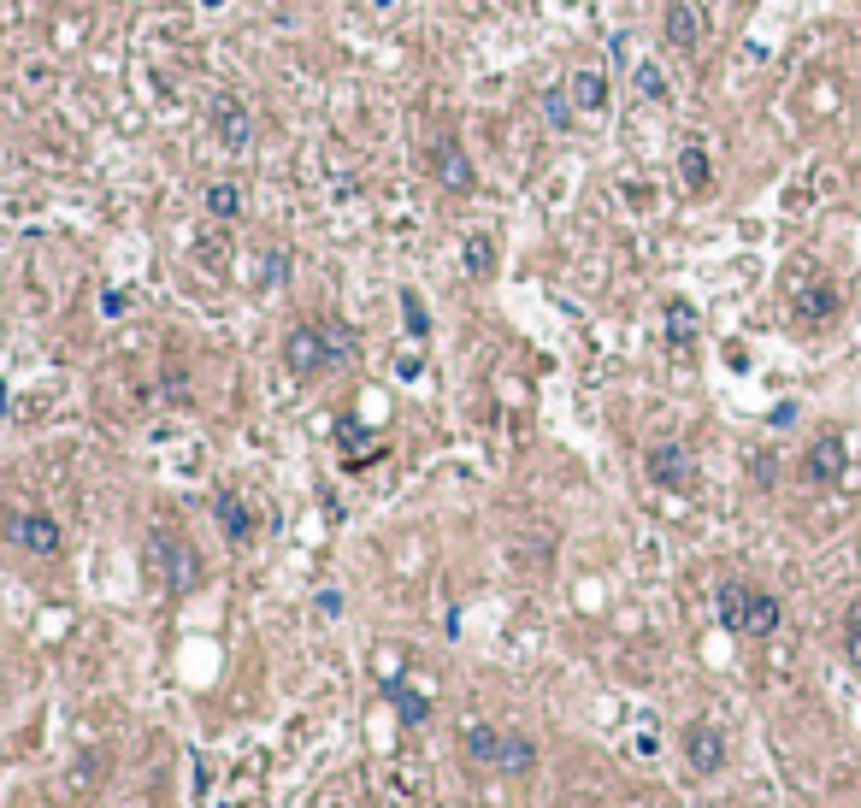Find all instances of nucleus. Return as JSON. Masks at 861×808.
I'll return each mask as SVG.
<instances>
[{"label":"nucleus","mask_w":861,"mask_h":808,"mask_svg":"<svg viewBox=\"0 0 861 808\" xmlns=\"http://www.w3.org/2000/svg\"><path fill=\"white\" fill-rule=\"evenodd\" d=\"M661 36H667V47H673V54H697L702 36H709V19H702L697 0H667Z\"/></svg>","instance_id":"9d476101"},{"label":"nucleus","mask_w":861,"mask_h":808,"mask_svg":"<svg viewBox=\"0 0 861 808\" xmlns=\"http://www.w3.org/2000/svg\"><path fill=\"white\" fill-rule=\"evenodd\" d=\"M684 744V762H691V773H702V779H714L720 767H726V732L709 726V720H691V726L679 732Z\"/></svg>","instance_id":"1a4fd4ad"},{"label":"nucleus","mask_w":861,"mask_h":808,"mask_svg":"<svg viewBox=\"0 0 861 808\" xmlns=\"http://www.w3.org/2000/svg\"><path fill=\"white\" fill-rule=\"evenodd\" d=\"M206 213H213L219 225H236V219H243V183H236V178H213V183H206Z\"/></svg>","instance_id":"dca6fc26"},{"label":"nucleus","mask_w":861,"mask_h":808,"mask_svg":"<svg viewBox=\"0 0 861 808\" xmlns=\"http://www.w3.org/2000/svg\"><path fill=\"white\" fill-rule=\"evenodd\" d=\"M213 520H219V531H225L231 543H254V531H261V520H254V508L243 502V496H213Z\"/></svg>","instance_id":"f8f14e48"},{"label":"nucleus","mask_w":861,"mask_h":808,"mask_svg":"<svg viewBox=\"0 0 861 808\" xmlns=\"http://www.w3.org/2000/svg\"><path fill=\"white\" fill-rule=\"evenodd\" d=\"M337 443L349 449V467H366V460H384V443H372L360 432V419H337Z\"/></svg>","instance_id":"f3484780"},{"label":"nucleus","mask_w":861,"mask_h":808,"mask_svg":"<svg viewBox=\"0 0 861 808\" xmlns=\"http://www.w3.org/2000/svg\"><path fill=\"white\" fill-rule=\"evenodd\" d=\"M349 354H354V331L349 325H337V319H307L296 325V331L284 337V366L296 372V378H319V372H337V366H349Z\"/></svg>","instance_id":"f257e3e1"},{"label":"nucleus","mask_w":861,"mask_h":808,"mask_svg":"<svg viewBox=\"0 0 861 808\" xmlns=\"http://www.w3.org/2000/svg\"><path fill=\"white\" fill-rule=\"evenodd\" d=\"M425 166H431V178H437L449 195H472L478 189V166H472V153H467V142H460L455 130H437L425 142Z\"/></svg>","instance_id":"20e7f679"},{"label":"nucleus","mask_w":861,"mask_h":808,"mask_svg":"<svg viewBox=\"0 0 861 808\" xmlns=\"http://www.w3.org/2000/svg\"><path fill=\"white\" fill-rule=\"evenodd\" d=\"M667 342H673V349H691L697 342V307L691 301H667Z\"/></svg>","instance_id":"4be33fe9"},{"label":"nucleus","mask_w":861,"mask_h":808,"mask_svg":"<svg viewBox=\"0 0 861 808\" xmlns=\"http://www.w3.org/2000/svg\"><path fill=\"white\" fill-rule=\"evenodd\" d=\"M566 95H573L578 118H591V113H608V72H596V65H584V72H573V77H566Z\"/></svg>","instance_id":"ddd939ff"},{"label":"nucleus","mask_w":861,"mask_h":808,"mask_svg":"<svg viewBox=\"0 0 861 808\" xmlns=\"http://www.w3.org/2000/svg\"><path fill=\"white\" fill-rule=\"evenodd\" d=\"M7 543L24 549V555H42V561L65 555V531H60L54 513H42V508H12L7 513Z\"/></svg>","instance_id":"39448f33"},{"label":"nucleus","mask_w":861,"mask_h":808,"mask_svg":"<svg viewBox=\"0 0 861 808\" xmlns=\"http://www.w3.org/2000/svg\"><path fill=\"white\" fill-rule=\"evenodd\" d=\"M460 749H467V762L496 767V755H502V732H496V726H467V732H460Z\"/></svg>","instance_id":"6ab92c4d"},{"label":"nucleus","mask_w":861,"mask_h":808,"mask_svg":"<svg viewBox=\"0 0 861 808\" xmlns=\"http://www.w3.org/2000/svg\"><path fill=\"white\" fill-rule=\"evenodd\" d=\"M460 261H467L472 278H496V236L490 231H472L467 248H460Z\"/></svg>","instance_id":"aec40b11"},{"label":"nucleus","mask_w":861,"mask_h":808,"mask_svg":"<svg viewBox=\"0 0 861 808\" xmlns=\"http://www.w3.org/2000/svg\"><path fill=\"white\" fill-rule=\"evenodd\" d=\"M714 608H720V626L732 638H773L785 626V602L762 591V584H744V578H726L714 591Z\"/></svg>","instance_id":"f03ea898"},{"label":"nucleus","mask_w":861,"mask_h":808,"mask_svg":"<svg viewBox=\"0 0 861 808\" xmlns=\"http://www.w3.org/2000/svg\"><path fill=\"white\" fill-rule=\"evenodd\" d=\"M538 107L549 118V130H573L578 125V107H573V95H566V83H549V89L538 95Z\"/></svg>","instance_id":"a211bd4d"},{"label":"nucleus","mask_w":861,"mask_h":808,"mask_svg":"<svg viewBox=\"0 0 861 808\" xmlns=\"http://www.w3.org/2000/svg\"><path fill=\"white\" fill-rule=\"evenodd\" d=\"M402 307H407V331H413V337H425V331H431L425 307H419V301H413V296H402Z\"/></svg>","instance_id":"393cba45"},{"label":"nucleus","mask_w":861,"mask_h":808,"mask_svg":"<svg viewBox=\"0 0 861 808\" xmlns=\"http://www.w3.org/2000/svg\"><path fill=\"white\" fill-rule=\"evenodd\" d=\"M843 467H850V449H843V437H838V432H820V437L802 449V478H808V485H820V490H826V485H838Z\"/></svg>","instance_id":"9b49d317"},{"label":"nucleus","mask_w":861,"mask_h":808,"mask_svg":"<svg viewBox=\"0 0 861 808\" xmlns=\"http://www.w3.org/2000/svg\"><path fill=\"white\" fill-rule=\"evenodd\" d=\"M843 656H850V667L861 673V596L843 608Z\"/></svg>","instance_id":"5701e85b"},{"label":"nucleus","mask_w":861,"mask_h":808,"mask_svg":"<svg viewBox=\"0 0 861 808\" xmlns=\"http://www.w3.org/2000/svg\"><path fill=\"white\" fill-rule=\"evenodd\" d=\"M206 130H213V142L219 148H231V153H243L254 142V113H248V100L243 95H213V107H206Z\"/></svg>","instance_id":"0eeeda50"},{"label":"nucleus","mask_w":861,"mask_h":808,"mask_svg":"<svg viewBox=\"0 0 861 808\" xmlns=\"http://www.w3.org/2000/svg\"><path fill=\"white\" fill-rule=\"evenodd\" d=\"M148 566H153V578H160V591H171V596L201 584V561H195V549H189V538H178V531H166V525L148 531Z\"/></svg>","instance_id":"7ed1b4c3"},{"label":"nucleus","mask_w":861,"mask_h":808,"mask_svg":"<svg viewBox=\"0 0 861 808\" xmlns=\"http://www.w3.org/2000/svg\"><path fill=\"white\" fill-rule=\"evenodd\" d=\"M644 472H649V485H656V490H673V496H684L697 485V460H691L684 443H649Z\"/></svg>","instance_id":"6e6552de"},{"label":"nucleus","mask_w":861,"mask_h":808,"mask_svg":"<svg viewBox=\"0 0 861 808\" xmlns=\"http://www.w3.org/2000/svg\"><path fill=\"white\" fill-rule=\"evenodd\" d=\"M843 313V289L832 278H797L790 284V319L802 325V331H820V325H832Z\"/></svg>","instance_id":"423d86ee"},{"label":"nucleus","mask_w":861,"mask_h":808,"mask_svg":"<svg viewBox=\"0 0 861 808\" xmlns=\"http://www.w3.org/2000/svg\"><path fill=\"white\" fill-rule=\"evenodd\" d=\"M637 95H644V100H667V77H661V65H637Z\"/></svg>","instance_id":"b1692460"},{"label":"nucleus","mask_w":861,"mask_h":808,"mask_svg":"<svg viewBox=\"0 0 861 808\" xmlns=\"http://www.w3.org/2000/svg\"><path fill=\"white\" fill-rule=\"evenodd\" d=\"M679 183L691 189V195H709V189H714V160H709V148H702V142L679 148Z\"/></svg>","instance_id":"4468645a"},{"label":"nucleus","mask_w":861,"mask_h":808,"mask_svg":"<svg viewBox=\"0 0 861 808\" xmlns=\"http://www.w3.org/2000/svg\"><path fill=\"white\" fill-rule=\"evenodd\" d=\"M384 702L407 720V726H425V720H431V697H425V691H413L407 679H390V684H384Z\"/></svg>","instance_id":"2eb2a0df"},{"label":"nucleus","mask_w":861,"mask_h":808,"mask_svg":"<svg viewBox=\"0 0 861 808\" xmlns=\"http://www.w3.org/2000/svg\"><path fill=\"white\" fill-rule=\"evenodd\" d=\"M779 478V455H755V485H773Z\"/></svg>","instance_id":"a878e982"},{"label":"nucleus","mask_w":861,"mask_h":808,"mask_svg":"<svg viewBox=\"0 0 861 808\" xmlns=\"http://www.w3.org/2000/svg\"><path fill=\"white\" fill-rule=\"evenodd\" d=\"M496 767H502V773H531V767H538V744L520 737V732H502V755H496Z\"/></svg>","instance_id":"412c9836"}]
</instances>
